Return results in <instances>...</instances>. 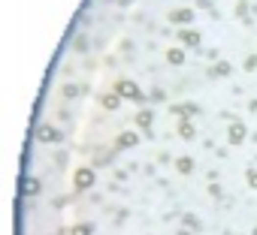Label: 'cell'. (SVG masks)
<instances>
[{
	"instance_id": "6da1fadb",
	"label": "cell",
	"mask_w": 257,
	"mask_h": 235,
	"mask_svg": "<svg viewBox=\"0 0 257 235\" xmlns=\"http://www.w3.org/2000/svg\"><path fill=\"white\" fill-rule=\"evenodd\" d=\"M73 184H76L79 190H88V187L94 184V172H91V169H79V172L73 175Z\"/></svg>"
},
{
	"instance_id": "5bb4252c",
	"label": "cell",
	"mask_w": 257,
	"mask_h": 235,
	"mask_svg": "<svg viewBox=\"0 0 257 235\" xmlns=\"http://www.w3.org/2000/svg\"><path fill=\"white\" fill-rule=\"evenodd\" d=\"M136 124H140V127H148V124H151V115H148V112H142L140 118H136Z\"/></svg>"
},
{
	"instance_id": "8fae6325",
	"label": "cell",
	"mask_w": 257,
	"mask_h": 235,
	"mask_svg": "<svg viewBox=\"0 0 257 235\" xmlns=\"http://www.w3.org/2000/svg\"><path fill=\"white\" fill-rule=\"evenodd\" d=\"M37 190H40V181L37 178H27L24 181V193H37Z\"/></svg>"
},
{
	"instance_id": "4fadbf2b",
	"label": "cell",
	"mask_w": 257,
	"mask_h": 235,
	"mask_svg": "<svg viewBox=\"0 0 257 235\" xmlns=\"http://www.w3.org/2000/svg\"><path fill=\"white\" fill-rule=\"evenodd\" d=\"M179 133H182L185 139H194V127H191V124H187V121H185V124L179 127Z\"/></svg>"
},
{
	"instance_id": "7c38bea8",
	"label": "cell",
	"mask_w": 257,
	"mask_h": 235,
	"mask_svg": "<svg viewBox=\"0 0 257 235\" xmlns=\"http://www.w3.org/2000/svg\"><path fill=\"white\" fill-rule=\"evenodd\" d=\"M70 235H91V226H88V223H79V226L70 229Z\"/></svg>"
},
{
	"instance_id": "ba28073f",
	"label": "cell",
	"mask_w": 257,
	"mask_h": 235,
	"mask_svg": "<svg viewBox=\"0 0 257 235\" xmlns=\"http://www.w3.org/2000/svg\"><path fill=\"white\" fill-rule=\"evenodd\" d=\"M118 97H121L118 90H115V94H106V97H103V106H106V108H115V106H118Z\"/></svg>"
},
{
	"instance_id": "2e32d148",
	"label": "cell",
	"mask_w": 257,
	"mask_h": 235,
	"mask_svg": "<svg viewBox=\"0 0 257 235\" xmlns=\"http://www.w3.org/2000/svg\"><path fill=\"white\" fill-rule=\"evenodd\" d=\"M245 69H257V58H248L245 61Z\"/></svg>"
},
{
	"instance_id": "3957f363",
	"label": "cell",
	"mask_w": 257,
	"mask_h": 235,
	"mask_svg": "<svg viewBox=\"0 0 257 235\" xmlns=\"http://www.w3.org/2000/svg\"><path fill=\"white\" fill-rule=\"evenodd\" d=\"M194 18L191 9H176V12H169V21H176V24H187Z\"/></svg>"
},
{
	"instance_id": "30bf717a",
	"label": "cell",
	"mask_w": 257,
	"mask_h": 235,
	"mask_svg": "<svg viewBox=\"0 0 257 235\" xmlns=\"http://www.w3.org/2000/svg\"><path fill=\"white\" fill-rule=\"evenodd\" d=\"M166 58H169V64H182V61H185V54H182L179 48H169V54H166Z\"/></svg>"
},
{
	"instance_id": "277c9868",
	"label": "cell",
	"mask_w": 257,
	"mask_h": 235,
	"mask_svg": "<svg viewBox=\"0 0 257 235\" xmlns=\"http://www.w3.org/2000/svg\"><path fill=\"white\" fill-rule=\"evenodd\" d=\"M40 139L43 142H61V133L55 130V127H40Z\"/></svg>"
},
{
	"instance_id": "9a60e30c",
	"label": "cell",
	"mask_w": 257,
	"mask_h": 235,
	"mask_svg": "<svg viewBox=\"0 0 257 235\" xmlns=\"http://www.w3.org/2000/svg\"><path fill=\"white\" fill-rule=\"evenodd\" d=\"M215 72H218V76H227V72H230V64H218Z\"/></svg>"
},
{
	"instance_id": "52a82bcc",
	"label": "cell",
	"mask_w": 257,
	"mask_h": 235,
	"mask_svg": "<svg viewBox=\"0 0 257 235\" xmlns=\"http://www.w3.org/2000/svg\"><path fill=\"white\" fill-rule=\"evenodd\" d=\"M118 145H121V148H133V145H136V136H133V133H121Z\"/></svg>"
},
{
	"instance_id": "8992f818",
	"label": "cell",
	"mask_w": 257,
	"mask_h": 235,
	"mask_svg": "<svg viewBox=\"0 0 257 235\" xmlns=\"http://www.w3.org/2000/svg\"><path fill=\"white\" fill-rule=\"evenodd\" d=\"M179 36H182V43H187V45H197V43H200V33H197V30H194V33H191V30H182Z\"/></svg>"
},
{
	"instance_id": "e0dca14e",
	"label": "cell",
	"mask_w": 257,
	"mask_h": 235,
	"mask_svg": "<svg viewBox=\"0 0 257 235\" xmlns=\"http://www.w3.org/2000/svg\"><path fill=\"white\" fill-rule=\"evenodd\" d=\"M248 181H251L254 187H257V172H248Z\"/></svg>"
},
{
	"instance_id": "5b68a950",
	"label": "cell",
	"mask_w": 257,
	"mask_h": 235,
	"mask_svg": "<svg viewBox=\"0 0 257 235\" xmlns=\"http://www.w3.org/2000/svg\"><path fill=\"white\" fill-rule=\"evenodd\" d=\"M242 139H245V127L242 124H233L230 127V142L233 145H242Z\"/></svg>"
},
{
	"instance_id": "7a4b0ae2",
	"label": "cell",
	"mask_w": 257,
	"mask_h": 235,
	"mask_svg": "<svg viewBox=\"0 0 257 235\" xmlns=\"http://www.w3.org/2000/svg\"><path fill=\"white\" fill-rule=\"evenodd\" d=\"M118 94H121V97H127V100H142V94H140V87H136L133 82H118Z\"/></svg>"
},
{
	"instance_id": "9c48e42d",
	"label": "cell",
	"mask_w": 257,
	"mask_h": 235,
	"mask_svg": "<svg viewBox=\"0 0 257 235\" xmlns=\"http://www.w3.org/2000/svg\"><path fill=\"white\" fill-rule=\"evenodd\" d=\"M194 169V160L191 157H179V172H191Z\"/></svg>"
}]
</instances>
